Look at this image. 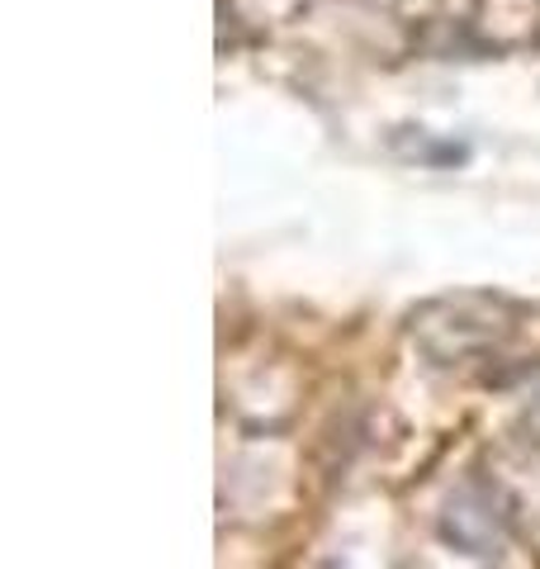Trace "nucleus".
<instances>
[{
	"label": "nucleus",
	"mask_w": 540,
	"mask_h": 569,
	"mask_svg": "<svg viewBox=\"0 0 540 569\" xmlns=\"http://www.w3.org/2000/svg\"><path fill=\"white\" fill-rule=\"evenodd\" d=\"M502 531H508V512H498L493 503V489L470 485L450 498L446 508V537L464 546L470 556H493L502 546Z\"/></svg>",
	"instance_id": "1"
}]
</instances>
